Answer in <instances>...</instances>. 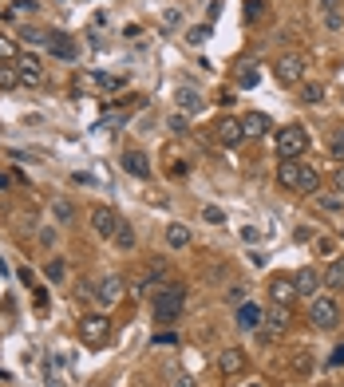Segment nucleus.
<instances>
[{
    "instance_id": "35",
    "label": "nucleus",
    "mask_w": 344,
    "mask_h": 387,
    "mask_svg": "<svg viewBox=\"0 0 344 387\" xmlns=\"http://www.w3.org/2000/svg\"><path fill=\"white\" fill-rule=\"evenodd\" d=\"M190 40H194V44H206V40H210V24H198V28H190Z\"/></svg>"
},
{
    "instance_id": "30",
    "label": "nucleus",
    "mask_w": 344,
    "mask_h": 387,
    "mask_svg": "<svg viewBox=\"0 0 344 387\" xmlns=\"http://www.w3.org/2000/svg\"><path fill=\"white\" fill-rule=\"evenodd\" d=\"M325 99V87L320 84H305L301 87V103H320Z\"/></svg>"
},
{
    "instance_id": "40",
    "label": "nucleus",
    "mask_w": 344,
    "mask_h": 387,
    "mask_svg": "<svg viewBox=\"0 0 344 387\" xmlns=\"http://www.w3.org/2000/svg\"><path fill=\"white\" fill-rule=\"evenodd\" d=\"M36 8H40L36 0H16V13H36Z\"/></svg>"
},
{
    "instance_id": "37",
    "label": "nucleus",
    "mask_w": 344,
    "mask_h": 387,
    "mask_svg": "<svg viewBox=\"0 0 344 387\" xmlns=\"http://www.w3.org/2000/svg\"><path fill=\"white\" fill-rule=\"evenodd\" d=\"M341 363H344V344H336L332 356H329V368H341Z\"/></svg>"
},
{
    "instance_id": "23",
    "label": "nucleus",
    "mask_w": 344,
    "mask_h": 387,
    "mask_svg": "<svg viewBox=\"0 0 344 387\" xmlns=\"http://www.w3.org/2000/svg\"><path fill=\"white\" fill-rule=\"evenodd\" d=\"M166 242H171V249H186L190 245V230L186 226H166Z\"/></svg>"
},
{
    "instance_id": "3",
    "label": "nucleus",
    "mask_w": 344,
    "mask_h": 387,
    "mask_svg": "<svg viewBox=\"0 0 344 387\" xmlns=\"http://www.w3.org/2000/svg\"><path fill=\"white\" fill-rule=\"evenodd\" d=\"M79 340L84 344H91V348H103L111 340V320L103 313H91V316H84L79 320Z\"/></svg>"
},
{
    "instance_id": "36",
    "label": "nucleus",
    "mask_w": 344,
    "mask_h": 387,
    "mask_svg": "<svg viewBox=\"0 0 344 387\" xmlns=\"http://www.w3.org/2000/svg\"><path fill=\"white\" fill-rule=\"evenodd\" d=\"M171 379H174V387H194V375L190 372H171Z\"/></svg>"
},
{
    "instance_id": "15",
    "label": "nucleus",
    "mask_w": 344,
    "mask_h": 387,
    "mask_svg": "<svg viewBox=\"0 0 344 387\" xmlns=\"http://www.w3.org/2000/svg\"><path fill=\"white\" fill-rule=\"evenodd\" d=\"M242 131H246L249 139H258V134L273 131V123H269V115H261V111H249L246 119H242Z\"/></svg>"
},
{
    "instance_id": "2",
    "label": "nucleus",
    "mask_w": 344,
    "mask_h": 387,
    "mask_svg": "<svg viewBox=\"0 0 344 387\" xmlns=\"http://www.w3.org/2000/svg\"><path fill=\"white\" fill-rule=\"evenodd\" d=\"M308 150V131L305 127H281L277 131V158H301Z\"/></svg>"
},
{
    "instance_id": "39",
    "label": "nucleus",
    "mask_w": 344,
    "mask_h": 387,
    "mask_svg": "<svg viewBox=\"0 0 344 387\" xmlns=\"http://www.w3.org/2000/svg\"><path fill=\"white\" fill-rule=\"evenodd\" d=\"M171 131H174V134H186L190 127H186V119H182V115H174V119H171Z\"/></svg>"
},
{
    "instance_id": "34",
    "label": "nucleus",
    "mask_w": 344,
    "mask_h": 387,
    "mask_svg": "<svg viewBox=\"0 0 344 387\" xmlns=\"http://www.w3.org/2000/svg\"><path fill=\"white\" fill-rule=\"evenodd\" d=\"M202 218H206L210 226H221V221H226V214H221V210H214V206H206V210H202Z\"/></svg>"
},
{
    "instance_id": "21",
    "label": "nucleus",
    "mask_w": 344,
    "mask_h": 387,
    "mask_svg": "<svg viewBox=\"0 0 344 387\" xmlns=\"http://www.w3.org/2000/svg\"><path fill=\"white\" fill-rule=\"evenodd\" d=\"M265 320H269V324L277 328V332H281V328L289 324V320H293V313H289V304H273L269 313H265Z\"/></svg>"
},
{
    "instance_id": "42",
    "label": "nucleus",
    "mask_w": 344,
    "mask_h": 387,
    "mask_svg": "<svg viewBox=\"0 0 344 387\" xmlns=\"http://www.w3.org/2000/svg\"><path fill=\"white\" fill-rule=\"evenodd\" d=\"M206 16H210V20H218V16H221V0H210V8H206Z\"/></svg>"
},
{
    "instance_id": "45",
    "label": "nucleus",
    "mask_w": 344,
    "mask_h": 387,
    "mask_svg": "<svg viewBox=\"0 0 344 387\" xmlns=\"http://www.w3.org/2000/svg\"><path fill=\"white\" fill-rule=\"evenodd\" d=\"M341 237H344V226H341Z\"/></svg>"
},
{
    "instance_id": "24",
    "label": "nucleus",
    "mask_w": 344,
    "mask_h": 387,
    "mask_svg": "<svg viewBox=\"0 0 344 387\" xmlns=\"http://www.w3.org/2000/svg\"><path fill=\"white\" fill-rule=\"evenodd\" d=\"M91 84H95L99 91H119L123 79H119V75H111V72H95V75H91Z\"/></svg>"
},
{
    "instance_id": "27",
    "label": "nucleus",
    "mask_w": 344,
    "mask_h": 387,
    "mask_svg": "<svg viewBox=\"0 0 344 387\" xmlns=\"http://www.w3.org/2000/svg\"><path fill=\"white\" fill-rule=\"evenodd\" d=\"M111 242L119 245V249H135V230H131V226H119V230H115V237H111Z\"/></svg>"
},
{
    "instance_id": "12",
    "label": "nucleus",
    "mask_w": 344,
    "mask_h": 387,
    "mask_svg": "<svg viewBox=\"0 0 344 387\" xmlns=\"http://www.w3.org/2000/svg\"><path fill=\"white\" fill-rule=\"evenodd\" d=\"M269 297H273V304H289L297 297V285H293V277H273L269 281Z\"/></svg>"
},
{
    "instance_id": "31",
    "label": "nucleus",
    "mask_w": 344,
    "mask_h": 387,
    "mask_svg": "<svg viewBox=\"0 0 344 387\" xmlns=\"http://www.w3.org/2000/svg\"><path fill=\"white\" fill-rule=\"evenodd\" d=\"M329 150H332V158H344V127H336V131H332Z\"/></svg>"
},
{
    "instance_id": "5",
    "label": "nucleus",
    "mask_w": 344,
    "mask_h": 387,
    "mask_svg": "<svg viewBox=\"0 0 344 387\" xmlns=\"http://www.w3.org/2000/svg\"><path fill=\"white\" fill-rule=\"evenodd\" d=\"M308 320L317 328H336L341 320V304L332 301V297H317V301H308Z\"/></svg>"
},
{
    "instance_id": "6",
    "label": "nucleus",
    "mask_w": 344,
    "mask_h": 387,
    "mask_svg": "<svg viewBox=\"0 0 344 387\" xmlns=\"http://www.w3.org/2000/svg\"><path fill=\"white\" fill-rule=\"evenodd\" d=\"M123 221H119V214L111 206H95L91 210V230L99 233V237H115V230H119Z\"/></svg>"
},
{
    "instance_id": "1",
    "label": "nucleus",
    "mask_w": 344,
    "mask_h": 387,
    "mask_svg": "<svg viewBox=\"0 0 344 387\" xmlns=\"http://www.w3.org/2000/svg\"><path fill=\"white\" fill-rule=\"evenodd\" d=\"M186 308V285L171 281V285H159L155 292V320H178Z\"/></svg>"
},
{
    "instance_id": "9",
    "label": "nucleus",
    "mask_w": 344,
    "mask_h": 387,
    "mask_svg": "<svg viewBox=\"0 0 344 387\" xmlns=\"http://www.w3.org/2000/svg\"><path fill=\"white\" fill-rule=\"evenodd\" d=\"M214 139H218L221 146H237L242 139H246V131H242V119H218V127H214Z\"/></svg>"
},
{
    "instance_id": "38",
    "label": "nucleus",
    "mask_w": 344,
    "mask_h": 387,
    "mask_svg": "<svg viewBox=\"0 0 344 387\" xmlns=\"http://www.w3.org/2000/svg\"><path fill=\"white\" fill-rule=\"evenodd\" d=\"M325 24H329V28H332V32H336V28H341V24H344V16H341V13H325Z\"/></svg>"
},
{
    "instance_id": "28",
    "label": "nucleus",
    "mask_w": 344,
    "mask_h": 387,
    "mask_svg": "<svg viewBox=\"0 0 344 387\" xmlns=\"http://www.w3.org/2000/svg\"><path fill=\"white\" fill-rule=\"evenodd\" d=\"M20 60V52H16V44L8 36H0V63H16Z\"/></svg>"
},
{
    "instance_id": "13",
    "label": "nucleus",
    "mask_w": 344,
    "mask_h": 387,
    "mask_svg": "<svg viewBox=\"0 0 344 387\" xmlns=\"http://www.w3.org/2000/svg\"><path fill=\"white\" fill-rule=\"evenodd\" d=\"M277 182H281L285 190H297V186H301V162L281 158V166H277Z\"/></svg>"
},
{
    "instance_id": "33",
    "label": "nucleus",
    "mask_w": 344,
    "mask_h": 387,
    "mask_svg": "<svg viewBox=\"0 0 344 387\" xmlns=\"http://www.w3.org/2000/svg\"><path fill=\"white\" fill-rule=\"evenodd\" d=\"M44 273H48V281H63V273H68V269H63V261H48V269H44Z\"/></svg>"
},
{
    "instance_id": "44",
    "label": "nucleus",
    "mask_w": 344,
    "mask_h": 387,
    "mask_svg": "<svg viewBox=\"0 0 344 387\" xmlns=\"http://www.w3.org/2000/svg\"><path fill=\"white\" fill-rule=\"evenodd\" d=\"M249 387H261V384H249Z\"/></svg>"
},
{
    "instance_id": "14",
    "label": "nucleus",
    "mask_w": 344,
    "mask_h": 387,
    "mask_svg": "<svg viewBox=\"0 0 344 387\" xmlns=\"http://www.w3.org/2000/svg\"><path fill=\"white\" fill-rule=\"evenodd\" d=\"M95 297H99V304H115L119 297H123V281H119V277H103V281H99V289H95Z\"/></svg>"
},
{
    "instance_id": "22",
    "label": "nucleus",
    "mask_w": 344,
    "mask_h": 387,
    "mask_svg": "<svg viewBox=\"0 0 344 387\" xmlns=\"http://www.w3.org/2000/svg\"><path fill=\"white\" fill-rule=\"evenodd\" d=\"M301 194H317L320 190V174L313 166H301V186H297Z\"/></svg>"
},
{
    "instance_id": "25",
    "label": "nucleus",
    "mask_w": 344,
    "mask_h": 387,
    "mask_svg": "<svg viewBox=\"0 0 344 387\" xmlns=\"http://www.w3.org/2000/svg\"><path fill=\"white\" fill-rule=\"evenodd\" d=\"M178 107H182V111H198V107H202V99H198L194 87H178Z\"/></svg>"
},
{
    "instance_id": "32",
    "label": "nucleus",
    "mask_w": 344,
    "mask_h": 387,
    "mask_svg": "<svg viewBox=\"0 0 344 387\" xmlns=\"http://www.w3.org/2000/svg\"><path fill=\"white\" fill-rule=\"evenodd\" d=\"M52 214H56V221H72L75 218L72 202H52Z\"/></svg>"
},
{
    "instance_id": "7",
    "label": "nucleus",
    "mask_w": 344,
    "mask_h": 387,
    "mask_svg": "<svg viewBox=\"0 0 344 387\" xmlns=\"http://www.w3.org/2000/svg\"><path fill=\"white\" fill-rule=\"evenodd\" d=\"M293 285H297V297H308V301H317V289L325 285V277H320L313 265H305V269H297Z\"/></svg>"
},
{
    "instance_id": "11",
    "label": "nucleus",
    "mask_w": 344,
    "mask_h": 387,
    "mask_svg": "<svg viewBox=\"0 0 344 387\" xmlns=\"http://www.w3.org/2000/svg\"><path fill=\"white\" fill-rule=\"evenodd\" d=\"M242 368H246V352H242V348L218 352V372H221V375H237Z\"/></svg>"
},
{
    "instance_id": "29",
    "label": "nucleus",
    "mask_w": 344,
    "mask_h": 387,
    "mask_svg": "<svg viewBox=\"0 0 344 387\" xmlns=\"http://www.w3.org/2000/svg\"><path fill=\"white\" fill-rule=\"evenodd\" d=\"M20 84V75H16V68H8V63H0V91H8V87Z\"/></svg>"
},
{
    "instance_id": "10",
    "label": "nucleus",
    "mask_w": 344,
    "mask_h": 387,
    "mask_svg": "<svg viewBox=\"0 0 344 387\" xmlns=\"http://www.w3.org/2000/svg\"><path fill=\"white\" fill-rule=\"evenodd\" d=\"M123 170L131 174V178H143V182L150 178V162H147L143 150H123Z\"/></svg>"
},
{
    "instance_id": "19",
    "label": "nucleus",
    "mask_w": 344,
    "mask_h": 387,
    "mask_svg": "<svg viewBox=\"0 0 344 387\" xmlns=\"http://www.w3.org/2000/svg\"><path fill=\"white\" fill-rule=\"evenodd\" d=\"M289 363H293L297 375H308V372H313V352H308V348H293V360H289Z\"/></svg>"
},
{
    "instance_id": "16",
    "label": "nucleus",
    "mask_w": 344,
    "mask_h": 387,
    "mask_svg": "<svg viewBox=\"0 0 344 387\" xmlns=\"http://www.w3.org/2000/svg\"><path fill=\"white\" fill-rule=\"evenodd\" d=\"M261 320H265V313H261V308H258L253 301H246L242 308H237V328H246V332H253V328H258Z\"/></svg>"
},
{
    "instance_id": "26",
    "label": "nucleus",
    "mask_w": 344,
    "mask_h": 387,
    "mask_svg": "<svg viewBox=\"0 0 344 387\" xmlns=\"http://www.w3.org/2000/svg\"><path fill=\"white\" fill-rule=\"evenodd\" d=\"M258 68H253V63H242V68H237V87H258Z\"/></svg>"
},
{
    "instance_id": "43",
    "label": "nucleus",
    "mask_w": 344,
    "mask_h": 387,
    "mask_svg": "<svg viewBox=\"0 0 344 387\" xmlns=\"http://www.w3.org/2000/svg\"><path fill=\"white\" fill-rule=\"evenodd\" d=\"M336 190L344 194V170H341V174H336Z\"/></svg>"
},
{
    "instance_id": "8",
    "label": "nucleus",
    "mask_w": 344,
    "mask_h": 387,
    "mask_svg": "<svg viewBox=\"0 0 344 387\" xmlns=\"http://www.w3.org/2000/svg\"><path fill=\"white\" fill-rule=\"evenodd\" d=\"M16 75H20V84L36 87L40 79H44V63H40V56H20V60H16Z\"/></svg>"
},
{
    "instance_id": "4",
    "label": "nucleus",
    "mask_w": 344,
    "mask_h": 387,
    "mask_svg": "<svg viewBox=\"0 0 344 387\" xmlns=\"http://www.w3.org/2000/svg\"><path fill=\"white\" fill-rule=\"evenodd\" d=\"M273 75H277V84H281V87L301 84V79H305V56H297V52L281 56V60L273 63Z\"/></svg>"
},
{
    "instance_id": "41",
    "label": "nucleus",
    "mask_w": 344,
    "mask_h": 387,
    "mask_svg": "<svg viewBox=\"0 0 344 387\" xmlns=\"http://www.w3.org/2000/svg\"><path fill=\"white\" fill-rule=\"evenodd\" d=\"M317 4L325 8V13H341V4H344V0H317Z\"/></svg>"
},
{
    "instance_id": "20",
    "label": "nucleus",
    "mask_w": 344,
    "mask_h": 387,
    "mask_svg": "<svg viewBox=\"0 0 344 387\" xmlns=\"http://www.w3.org/2000/svg\"><path fill=\"white\" fill-rule=\"evenodd\" d=\"M75 52H79V48H75V44H72L68 36L52 40V56H56V60H68V63H72V60H75Z\"/></svg>"
},
{
    "instance_id": "18",
    "label": "nucleus",
    "mask_w": 344,
    "mask_h": 387,
    "mask_svg": "<svg viewBox=\"0 0 344 387\" xmlns=\"http://www.w3.org/2000/svg\"><path fill=\"white\" fill-rule=\"evenodd\" d=\"M246 20H249V24L269 20V0H246Z\"/></svg>"
},
{
    "instance_id": "17",
    "label": "nucleus",
    "mask_w": 344,
    "mask_h": 387,
    "mask_svg": "<svg viewBox=\"0 0 344 387\" xmlns=\"http://www.w3.org/2000/svg\"><path fill=\"white\" fill-rule=\"evenodd\" d=\"M325 289H344V257H332V265L325 269Z\"/></svg>"
}]
</instances>
